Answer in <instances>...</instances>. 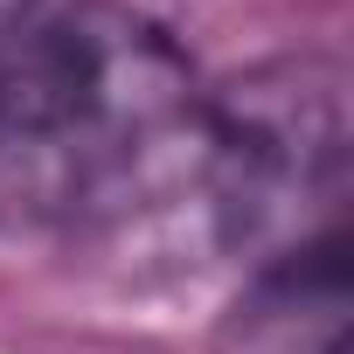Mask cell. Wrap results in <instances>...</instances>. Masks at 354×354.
I'll return each mask as SVG.
<instances>
[{
	"instance_id": "6da1fadb",
	"label": "cell",
	"mask_w": 354,
	"mask_h": 354,
	"mask_svg": "<svg viewBox=\"0 0 354 354\" xmlns=\"http://www.w3.org/2000/svg\"><path fill=\"white\" fill-rule=\"evenodd\" d=\"M209 84L125 0L35 8L0 49V223L97 236L202 202Z\"/></svg>"
},
{
	"instance_id": "7a4b0ae2",
	"label": "cell",
	"mask_w": 354,
	"mask_h": 354,
	"mask_svg": "<svg viewBox=\"0 0 354 354\" xmlns=\"http://www.w3.org/2000/svg\"><path fill=\"white\" fill-rule=\"evenodd\" d=\"M347 77L326 56H278L209 91V236L257 271L278 250L347 230Z\"/></svg>"
},
{
	"instance_id": "3957f363",
	"label": "cell",
	"mask_w": 354,
	"mask_h": 354,
	"mask_svg": "<svg viewBox=\"0 0 354 354\" xmlns=\"http://www.w3.org/2000/svg\"><path fill=\"white\" fill-rule=\"evenodd\" d=\"M236 333L257 354H347V230L257 264Z\"/></svg>"
},
{
	"instance_id": "277c9868",
	"label": "cell",
	"mask_w": 354,
	"mask_h": 354,
	"mask_svg": "<svg viewBox=\"0 0 354 354\" xmlns=\"http://www.w3.org/2000/svg\"><path fill=\"white\" fill-rule=\"evenodd\" d=\"M42 8V0H0V49H8L21 28H28V15Z\"/></svg>"
}]
</instances>
